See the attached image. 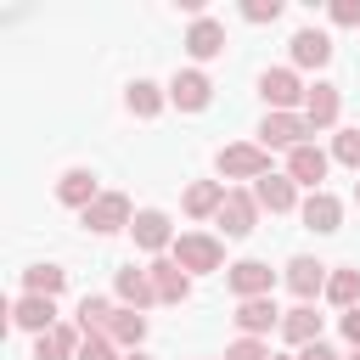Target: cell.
<instances>
[{"label":"cell","mask_w":360,"mask_h":360,"mask_svg":"<svg viewBox=\"0 0 360 360\" xmlns=\"http://www.w3.org/2000/svg\"><path fill=\"white\" fill-rule=\"evenodd\" d=\"M225 287H231L236 298H270V287H276V270H270L264 259H236V264L225 270Z\"/></svg>","instance_id":"6"},{"label":"cell","mask_w":360,"mask_h":360,"mask_svg":"<svg viewBox=\"0 0 360 360\" xmlns=\"http://www.w3.org/2000/svg\"><path fill=\"white\" fill-rule=\"evenodd\" d=\"M309 135H315V129H309L304 112H264V124H259V146H264V152H270V146H287V152H292V146H304Z\"/></svg>","instance_id":"3"},{"label":"cell","mask_w":360,"mask_h":360,"mask_svg":"<svg viewBox=\"0 0 360 360\" xmlns=\"http://www.w3.org/2000/svg\"><path fill=\"white\" fill-rule=\"evenodd\" d=\"M281 338H287L292 349H309V343H321V315H315V304H298V309H287V315H281Z\"/></svg>","instance_id":"21"},{"label":"cell","mask_w":360,"mask_h":360,"mask_svg":"<svg viewBox=\"0 0 360 360\" xmlns=\"http://www.w3.org/2000/svg\"><path fill=\"white\" fill-rule=\"evenodd\" d=\"M225 360H270V349H264V338H236L225 349Z\"/></svg>","instance_id":"32"},{"label":"cell","mask_w":360,"mask_h":360,"mask_svg":"<svg viewBox=\"0 0 360 360\" xmlns=\"http://www.w3.org/2000/svg\"><path fill=\"white\" fill-rule=\"evenodd\" d=\"M332 62V39L321 28H298L292 34V68H326Z\"/></svg>","instance_id":"22"},{"label":"cell","mask_w":360,"mask_h":360,"mask_svg":"<svg viewBox=\"0 0 360 360\" xmlns=\"http://www.w3.org/2000/svg\"><path fill=\"white\" fill-rule=\"evenodd\" d=\"M219 174L225 180H264L270 174V152L253 146V141H236V146L219 152Z\"/></svg>","instance_id":"4"},{"label":"cell","mask_w":360,"mask_h":360,"mask_svg":"<svg viewBox=\"0 0 360 360\" xmlns=\"http://www.w3.org/2000/svg\"><path fill=\"white\" fill-rule=\"evenodd\" d=\"M326 298H332L338 309H354V304H360V270H349V264H343V270H332Z\"/></svg>","instance_id":"29"},{"label":"cell","mask_w":360,"mask_h":360,"mask_svg":"<svg viewBox=\"0 0 360 360\" xmlns=\"http://www.w3.org/2000/svg\"><path fill=\"white\" fill-rule=\"evenodd\" d=\"M343 338L360 349V304H354V309H343Z\"/></svg>","instance_id":"35"},{"label":"cell","mask_w":360,"mask_h":360,"mask_svg":"<svg viewBox=\"0 0 360 360\" xmlns=\"http://www.w3.org/2000/svg\"><path fill=\"white\" fill-rule=\"evenodd\" d=\"M270 326H281L276 298H242V304H236V332H242V338H264Z\"/></svg>","instance_id":"16"},{"label":"cell","mask_w":360,"mask_h":360,"mask_svg":"<svg viewBox=\"0 0 360 360\" xmlns=\"http://www.w3.org/2000/svg\"><path fill=\"white\" fill-rule=\"evenodd\" d=\"M349 360H360V349H354V354H349Z\"/></svg>","instance_id":"39"},{"label":"cell","mask_w":360,"mask_h":360,"mask_svg":"<svg viewBox=\"0 0 360 360\" xmlns=\"http://www.w3.org/2000/svg\"><path fill=\"white\" fill-rule=\"evenodd\" d=\"M112 309H118V304H107V298L84 292V298H79V332H84V338L107 332V326H112Z\"/></svg>","instance_id":"27"},{"label":"cell","mask_w":360,"mask_h":360,"mask_svg":"<svg viewBox=\"0 0 360 360\" xmlns=\"http://www.w3.org/2000/svg\"><path fill=\"white\" fill-rule=\"evenodd\" d=\"M332 158L360 174V129H338V135H332Z\"/></svg>","instance_id":"30"},{"label":"cell","mask_w":360,"mask_h":360,"mask_svg":"<svg viewBox=\"0 0 360 360\" xmlns=\"http://www.w3.org/2000/svg\"><path fill=\"white\" fill-rule=\"evenodd\" d=\"M96 197H101V191H96V174H90V169H68V174L56 180V202H68V208H79V214H84Z\"/></svg>","instance_id":"23"},{"label":"cell","mask_w":360,"mask_h":360,"mask_svg":"<svg viewBox=\"0 0 360 360\" xmlns=\"http://www.w3.org/2000/svg\"><path fill=\"white\" fill-rule=\"evenodd\" d=\"M124 360H152V354H141V349H129V354H124Z\"/></svg>","instance_id":"37"},{"label":"cell","mask_w":360,"mask_h":360,"mask_svg":"<svg viewBox=\"0 0 360 360\" xmlns=\"http://www.w3.org/2000/svg\"><path fill=\"white\" fill-rule=\"evenodd\" d=\"M79 360H124V354H118V343H112L107 332H96V338L79 343Z\"/></svg>","instance_id":"31"},{"label":"cell","mask_w":360,"mask_h":360,"mask_svg":"<svg viewBox=\"0 0 360 360\" xmlns=\"http://www.w3.org/2000/svg\"><path fill=\"white\" fill-rule=\"evenodd\" d=\"M169 101H174L180 112H202V107L214 101V84H208V73H202V68H180V73L169 79Z\"/></svg>","instance_id":"7"},{"label":"cell","mask_w":360,"mask_h":360,"mask_svg":"<svg viewBox=\"0 0 360 360\" xmlns=\"http://www.w3.org/2000/svg\"><path fill=\"white\" fill-rule=\"evenodd\" d=\"M174 264H180L186 276H208V270L225 264V248H219V236H208V231H180V236H174Z\"/></svg>","instance_id":"1"},{"label":"cell","mask_w":360,"mask_h":360,"mask_svg":"<svg viewBox=\"0 0 360 360\" xmlns=\"http://www.w3.org/2000/svg\"><path fill=\"white\" fill-rule=\"evenodd\" d=\"M270 360H281V354H270Z\"/></svg>","instance_id":"40"},{"label":"cell","mask_w":360,"mask_h":360,"mask_svg":"<svg viewBox=\"0 0 360 360\" xmlns=\"http://www.w3.org/2000/svg\"><path fill=\"white\" fill-rule=\"evenodd\" d=\"M186 51H191V62H214V56L225 51V28H219L214 17H197V22L186 28Z\"/></svg>","instance_id":"18"},{"label":"cell","mask_w":360,"mask_h":360,"mask_svg":"<svg viewBox=\"0 0 360 360\" xmlns=\"http://www.w3.org/2000/svg\"><path fill=\"white\" fill-rule=\"evenodd\" d=\"M124 101H129V112H135V118H158V112H163V101H169V96H163V90H158V84H152V79H135V84H129V96H124Z\"/></svg>","instance_id":"28"},{"label":"cell","mask_w":360,"mask_h":360,"mask_svg":"<svg viewBox=\"0 0 360 360\" xmlns=\"http://www.w3.org/2000/svg\"><path fill=\"white\" fill-rule=\"evenodd\" d=\"M253 197H259V208H270V214H292V208H298V186H292L287 174L253 180Z\"/></svg>","instance_id":"19"},{"label":"cell","mask_w":360,"mask_h":360,"mask_svg":"<svg viewBox=\"0 0 360 360\" xmlns=\"http://www.w3.org/2000/svg\"><path fill=\"white\" fill-rule=\"evenodd\" d=\"M326 264L321 259H309V253H298V259H287V287L298 292V304H309V298H321L326 292Z\"/></svg>","instance_id":"11"},{"label":"cell","mask_w":360,"mask_h":360,"mask_svg":"<svg viewBox=\"0 0 360 360\" xmlns=\"http://www.w3.org/2000/svg\"><path fill=\"white\" fill-rule=\"evenodd\" d=\"M146 276H152L158 304H186V298H191V276H186L174 259H152V264H146Z\"/></svg>","instance_id":"12"},{"label":"cell","mask_w":360,"mask_h":360,"mask_svg":"<svg viewBox=\"0 0 360 360\" xmlns=\"http://www.w3.org/2000/svg\"><path fill=\"white\" fill-rule=\"evenodd\" d=\"M214 219H219V231H225V236H248V231L259 225V197L231 186V191H225V208H219Z\"/></svg>","instance_id":"8"},{"label":"cell","mask_w":360,"mask_h":360,"mask_svg":"<svg viewBox=\"0 0 360 360\" xmlns=\"http://www.w3.org/2000/svg\"><path fill=\"white\" fill-rule=\"evenodd\" d=\"M84 225H90L96 236H112V231L135 225V214H129V197H124V191H101V197L84 208Z\"/></svg>","instance_id":"5"},{"label":"cell","mask_w":360,"mask_h":360,"mask_svg":"<svg viewBox=\"0 0 360 360\" xmlns=\"http://www.w3.org/2000/svg\"><path fill=\"white\" fill-rule=\"evenodd\" d=\"M129 231H135V248H141V253H163V248H174V225H169L163 208H141Z\"/></svg>","instance_id":"10"},{"label":"cell","mask_w":360,"mask_h":360,"mask_svg":"<svg viewBox=\"0 0 360 360\" xmlns=\"http://www.w3.org/2000/svg\"><path fill=\"white\" fill-rule=\"evenodd\" d=\"M298 214H304V231H315V236H332V231L343 225V202H338L332 191H309Z\"/></svg>","instance_id":"14"},{"label":"cell","mask_w":360,"mask_h":360,"mask_svg":"<svg viewBox=\"0 0 360 360\" xmlns=\"http://www.w3.org/2000/svg\"><path fill=\"white\" fill-rule=\"evenodd\" d=\"M225 191H231L225 180H191V186H186V214H191V219H214V214L225 208Z\"/></svg>","instance_id":"20"},{"label":"cell","mask_w":360,"mask_h":360,"mask_svg":"<svg viewBox=\"0 0 360 360\" xmlns=\"http://www.w3.org/2000/svg\"><path fill=\"white\" fill-rule=\"evenodd\" d=\"M326 163H332V158H326L321 146H309V141H304V146H292V152H287V180H292V186H309V191H321V180H326Z\"/></svg>","instance_id":"9"},{"label":"cell","mask_w":360,"mask_h":360,"mask_svg":"<svg viewBox=\"0 0 360 360\" xmlns=\"http://www.w3.org/2000/svg\"><path fill=\"white\" fill-rule=\"evenodd\" d=\"M332 22L338 28H360V0H332Z\"/></svg>","instance_id":"34"},{"label":"cell","mask_w":360,"mask_h":360,"mask_svg":"<svg viewBox=\"0 0 360 360\" xmlns=\"http://www.w3.org/2000/svg\"><path fill=\"white\" fill-rule=\"evenodd\" d=\"M259 96H264L270 112H292V107H304L309 84H298L292 68H264V73H259Z\"/></svg>","instance_id":"2"},{"label":"cell","mask_w":360,"mask_h":360,"mask_svg":"<svg viewBox=\"0 0 360 360\" xmlns=\"http://www.w3.org/2000/svg\"><path fill=\"white\" fill-rule=\"evenodd\" d=\"M298 360H338V349H326V343H309V349H298Z\"/></svg>","instance_id":"36"},{"label":"cell","mask_w":360,"mask_h":360,"mask_svg":"<svg viewBox=\"0 0 360 360\" xmlns=\"http://www.w3.org/2000/svg\"><path fill=\"white\" fill-rule=\"evenodd\" d=\"M112 287H118V298H124L129 309H146V304H158V292H152V276H146V270H135V264H124Z\"/></svg>","instance_id":"25"},{"label":"cell","mask_w":360,"mask_h":360,"mask_svg":"<svg viewBox=\"0 0 360 360\" xmlns=\"http://www.w3.org/2000/svg\"><path fill=\"white\" fill-rule=\"evenodd\" d=\"M354 202H360V180H354Z\"/></svg>","instance_id":"38"},{"label":"cell","mask_w":360,"mask_h":360,"mask_svg":"<svg viewBox=\"0 0 360 360\" xmlns=\"http://www.w3.org/2000/svg\"><path fill=\"white\" fill-rule=\"evenodd\" d=\"M338 112H343L338 84L315 79V84H309V96H304V118H309V129H332V124H338Z\"/></svg>","instance_id":"13"},{"label":"cell","mask_w":360,"mask_h":360,"mask_svg":"<svg viewBox=\"0 0 360 360\" xmlns=\"http://www.w3.org/2000/svg\"><path fill=\"white\" fill-rule=\"evenodd\" d=\"M107 338H112L124 354H129V349H141V343H146V315H141V309H129V304H118V309H112Z\"/></svg>","instance_id":"24"},{"label":"cell","mask_w":360,"mask_h":360,"mask_svg":"<svg viewBox=\"0 0 360 360\" xmlns=\"http://www.w3.org/2000/svg\"><path fill=\"white\" fill-rule=\"evenodd\" d=\"M11 326H22V332H51L56 326V304L51 298H39V292H22L17 304H11Z\"/></svg>","instance_id":"15"},{"label":"cell","mask_w":360,"mask_h":360,"mask_svg":"<svg viewBox=\"0 0 360 360\" xmlns=\"http://www.w3.org/2000/svg\"><path fill=\"white\" fill-rule=\"evenodd\" d=\"M242 17L248 22H276L281 17V0H242Z\"/></svg>","instance_id":"33"},{"label":"cell","mask_w":360,"mask_h":360,"mask_svg":"<svg viewBox=\"0 0 360 360\" xmlns=\"http://www.w3.org/2000/svg\"><path fill=\"white\" fill-rule=\"evenodd\" d=\"M22 287L39 292V298H56V292L68 287V270H62V264H28V270H22Z\"/></svg>","instance_id":"26"},{"label":"cell","mask_w":360,"mask_h":360,"mask_svg":"<svg viewBox=\"0 0 360 360\" xmlns=\"http://www.w3.org/2000/svg\"><path fill=\"white\" fill-rule=\"evenodd\" d=\"M79 343H84V332L56 321L51 332H39V338H34V360H79Z\"/></svg>","instance_id":"17"}]
</instances>
